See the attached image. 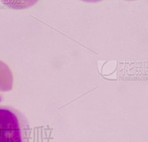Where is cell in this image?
<instances>
[{
	"label": "cell",
	"mask_w": 148,
	"mask_h": 142,
	"mask_svg": "<svg viewBox=\"0 0 148 142\" xmlns=\"http://www.w3.org/2000/svg\"><path fill=\"white\" fill-rule=\"evenodd\" d=\"M1 1L5 6L11 8V9L22 10L32 6L39 0H1Z\"/></svg>",
	"instance_id": "3"
},
{
	"label": "cell",
	"mask_w": 148,
	"mask_h": 142,
	"mask_svg": "<svg viewBox=\"0 0 148 142\" xmlns=\"http://www.w3.org/2000/svg\"><path fill=\"white\" fill-rule=\"evenodd\" d=\"M30 136L25 115L12 106L0 105V142H29Z\"/></svg>",
	"instance_id": "1"
},
{
	"label": "cell",
	"mask_w": 148,
	"mask_h": 142,
	"mask_svg": "<svg viewBox=\"0 0 148 142\" xmlns=\"http://www.w3.org/2000/svg\"><path fill=\"white\" fill-rule=\"evenodd\" d=\"M82 1L84 2H89V3H96V2H100L101 0H82Z\"/></svg>",
	"instance_id": "4"
},
{
	"label": "cell",
	"mask_w": 148,
	"mask_h": 142,
	"mask_svg": "<svg viewBox=\"0 0 148 142\" xmlns=\"http://www.w3.org/2000/svg\"><path fill=\"white\" fill-rule=\"evenodd\" d=\"M13 76L8 66L0 61V90L8 91L12 88Z\"/></svg>",
	"instance_id": "2"
}]
</instances>
